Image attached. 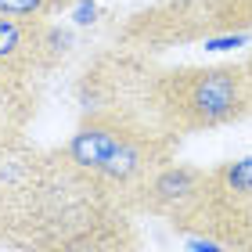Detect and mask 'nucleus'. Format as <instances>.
<instances>
[{
    "label": "nucleus",
    "instance_id": "423d86ee",
    "mask_svg": "<svg viewBox=\"0 0 252 252\" xmlns=\"http://www.w3.org/2000/svg\"><path fill=\"white\" fill-rule=\"evenodd\" d=\"M65 4H68V7H72V4H76V0H65Z\"/></svg>",
    "mask_w": 252,
    "mask_h": 252
},
{
    "label": "nucleus",
    "instance_id": "f257e3e1",
    "mask_svg": "<svg viewBox=\"0 0 252 252\" xmlns=\"http://www.w3.org/2000/svg\"><path fill=\"white\" fill-rule=\"evenodd\" d=\"M252 32V0H152L130 11L112 40L141 54H166L177 47L213 43L220 36Z\"/></svg>",
    "mask_w": 252,
    "mask_h": 252
},
{
    "label": "nucleus",
    "instance_id": "39448f33",
    "mask_svg": "<svg viewBox=\"0 0 252 252\" xmlns=\"http://www.w3.org/2000/svg\"><path fill=\"white\" fill-rule=\"evenodd\" d=\"M242 68H245V83H249V94H252V51L242 58Z\"/></svg>",
    "mask_w": 252,
    "mask_h": 252
},
{
    "label": "nucleus",
    "instance_id": "f03ea898",
    "mask_svg": "<svg viewBox=\"0 0 252 252\" xmlns=\"http://www.w3.org/2000/svg\"><path fill=\"white\" fill-rule=\"evenodd\" d=\"M72 51V32L51 18L0 15V141H15L36 112L43 79Z\"/></svg>",
    "mask_w": 252,
    "mask_h": 252
},
{
    "label": "nucleus",
    "instance_id": "7ed1b4c3",
    "mask_svg": "<svg viewBox=\"0 0 252 252\" xmlns=\"http://www.w3.org/2000/svg\"><path fill=\"white\" fill-rule=\"evenodd\" d=\"M36 252H141V234L133 213L97 194L54 227Z\"/></svg>",
    "mask_w": 252,
    "mask_h": 252
},
{
    "label": "nucleus",
    "instance_id": "20e7f679",
    "mask_svg": "<svg viewBox=\"0 0 252 252\" xmlns=\"http://www.w3.org/2000/svg\"><path fill=\"white\" fill-rule=\"evenodd\" d=\"M62 11H68L65 0H0V15L4 18H54L62 15Z\"/></svg>",
    "mask_w": 252,
    "mask_h": 252
}]
</instances>
